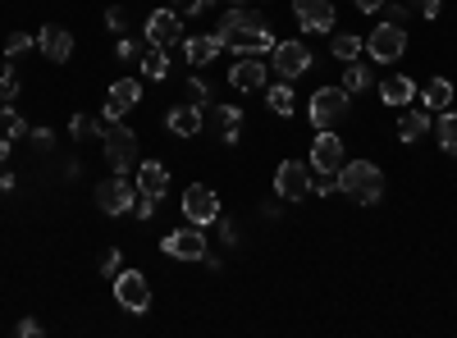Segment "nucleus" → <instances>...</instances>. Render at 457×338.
Listing matches in <instances>:
<instances>
[{"label": "nucleus", "instance_id": "nucleus-45", "mask_svg": "<svg viewBox=\"0 0 457 338\" xmlns=\"http://www.w3.org/2000/svg\"><path fill=\"white\" fill-rule=\"evenodd\" d=\"M19 334L23 338H37V334H42V325H37V320H19Z\"/></svg>", "mask_w": 457, "mask_h": 338}, {"label": "nucleus", "instance_id": "nucleus-41", "mask_svg": "<svg viewBox=\"0 0 457 338\" xmlns=\"http://www.w3.org/2000/svg\"><path fill=\"white\" fill-rule=\"evenodd\" d=\"M124 23H129V14H124L120 5H110V10H105V28H110V32H124Z\"/></svg>", "mask_w": 457, "mask_h": 338}, {"label": "nucleus", "instance_id": "nucleus-36", "mask_svg": "<svg viewBox=\"0 0 457 338\" xmlns=\"http://www.w3.org/2000/svg\"><path fill=\"white\" fill-rule=\"evenodd\" d=\"M170 5H174L179 14H206V10L215 5V0H170Z\"/></svg>", "mask_w": 457, "mask_h": 338}, {"label": "nucleus", "instance_id": "nucleus-46", "mask_svg": "<svg viewBox=\"0 0 457 338\" xmlns=\"http://www.w3.org/2000/svg\"><path fill=\"white\" fill-rule=\"evenodd\" d=\"M0 193H14V174L5 165H0Z\"/></svg>", "mask_w": 457, "mask_h": 338}, {"label": "nucleus", "instance_id": "nucleus-14", "mask_svg": "<svg viewBox=\"0 0 457 338\" xmlns=\"http://www.w3.org/2000/svg\"><path fill=\"white\" fill-rule=\"evenodd\" d=\"M293 19L302 32H334V5L329 0H293Z\"/></svg>", "mask_w": 457, "mask_h": 338}, {"label": "nucleus", "instance_id": "nucleus-42", "mask_svg": "<svg viewBox=\"0 0 457 338\" xmlns=\"http://www.w3.org/2000/svg\"><path fill=\"white\" fill-rule=\"evenodd\" d=\"M215 224H220V243L234 247V243H238V224H234V219H215Z\"/></svg>", "mask_w": 457, "mask_h": 338}, {"label": "nucleus", "instance_id": "nucleus-38", "mask_svg": "<svg viewBox=\"0 0 457 338\" xmlns=\"http://www.w3.org/2000/svg\"><path fill=\"white\" fill-rule=\"evenodd\" d=\"M28 137H32L37 152H51V146H55V133L51 128H28Z\"/></svg>", "mask_w": 457, "mask_h": 338}, {"label": "nucleus", "instance_id": "nucleus-3", "mask_svg": "<svg viewBox=\"0 0 457 338\" xmlns=\"http://www.w3.org/2000/svg\"><path fill=\"white\" fill-rule=\"evenodd\" d=\"M348 115H353V96L343 92V83L338 87H316V96H312V124L316 128H334Z\"/></svg>", "mask_w": 457, "mask_h": 338}, {"label": "nucleus", "instance_id": "nucleus-9", "mask_svg": "<svg viewBox=\"0 0 457 338\" xmlns=\"http://www.w3.org/2000/svg\"><path fill=\"white\" fill-rule=\"evenodd\" d=\"M165 256H174V260H206V234H202V224H193L187 219L183 229H174V234H165Z\"/></svg>", "mask_w": 457, "mask_h": 338}, {"label": "nucleus", "instance_id": "nucleus-10", "mask_svg": "<svg viewBox=\"0 0 457 338\" xmlns=\"http://www.w3.org/2000/svg\"><path fill=\"white\" fill-rule=\"evenodd\" d=\"M275 193H279V202H302L312 193V165L307 161H284L275 169Z\"/></svg>", "mask_w": 457, "mask_h": 338}, {"label": "nucleus", "instance_id": "nucleus-30", "mask_svg": "<svg viewBox=\"0 0 457 338\" xmlns=\"http://www.w3.org/2000/svg\"><path fill=\"white\" fill-rule=\"evenodd\" d=\"M32 46H37V37H32V32H19V28H14V32L5 37V55H10V60L23 55V51H32Z\"/></svg>", "mask_w": 457, "mask_h": 338}, {"label": "nucleus", "instance_id": "nucleus-23", "mask_svg": "<svg viewBox=\"0 0 457 338\" xmlns=\"http://www.w3.org/2000/svg\"><path fill=\"white\" fill-rule=\"evenodd\" d=\"M361 51H366V42H361L357 32H338V37H334V46H329V55H334L338 64H353Z\"/></svg>", "mask_w": 457, "mask_h": 338}, {"label": "nucleus", "instance_id": "nucleus-22", "mask_svg": "<svg viewBox=\"0 0 457 338\" xmlns=\"http://www.w3.org/2000/svg\"><path fill=\"white\" fill-rule=\"evenodd\" d=\"M430 128H435V120L426 115V110H407V115L398 120V137H403V142H421Z\"/></svg>", "mask_w": 457, "mask_h": 338}, {"label": "nucleus", "instance_id": "nucleus-13", "mask_svg": "<svg viewBox=\"0 0 457 338\" xmlns=\"http://www.w3.org/2000/svg\"><path fill=\"white\" fill-rule=\"evenodd\" d=\"M270 60H275V73L279 78H302L316 60H312V51L302 46V42H275V51H270Z\"/></svg>", "mask_w": 457, "mask_h": 338}, {"label": "nucleus", "instance_id": "nucleus-48", "mask_svg": "<svg viewBox=\"0 0 457 338\" xmlns=\"http://www.w3.org/2000/svg\"><path fill=\"white\" fill-rule=\"evenodd\" d=\"M234 5H243V0H234Z\"/></svg>", "mask_w": 457, "mask_h": 338}, {"label": "nucleus", "instance_id": "nucleus-40", "mask_svg": "<svg viewBox=\"0 0 457 338\" xmlns=\"http://www.w3.org/2000/svg\"><path fill=\"white\" fill-rule=\"evenodd\" d=\"M156 206H161V197H142V193H137V206H133V215H137V219H151V215H156Z\"/></svg>", "mask_w": 457, "mask_h": 338}, {"label": "nucleus", "instance_id": "nucleus-17", "mask_svg": "<svg viewBox=\"0 0 457 338\" xmlns=\"http://www.w3.org/2000/svg\"><path fill=\"white\" fill-rule=\"evenodd\" d=\"M224 51V42H220V32H202V37H183V60L193 64V69H202V64H211L215 55Z\"/></svg>", "mask_w": 457, "mask_h": 338}, {"label": "nucleus", "instance_id": "nucleus-5", "mask_svg": "<svg viewBox=\"0 0 457 338\" xmlns=\"http://www.w3.org/2000/svg\"><path fill=\"white\" fill-rule=\"evenodd\" d=\"M366 42V55L375 64H394L403 51H407V28H394V23H375L370 37H361Z\"/></svg>", "mask_w": 457, "mask_h": 338}, {"label": "nucleus", "instance_id": "nucleus-20", "mask_svg": "<svg viewBox=\"0 0 457 338\" xmlns=\"http://www.w3.org/2000/svg\"><path fill=\"white\" fill-rule=\"evenodd\" d=\"M165 124H170L174 137H197V133H202V105H193V101L174 105L170 115H165Z\"/></svg>", "mask_w": 457, "mask_h": 338}, {"label": "nucleus", "instance_id": "nucleus-33", "mask_svg": "<svg viewBox=\"0 0 457 338\" xmlns=\"http://www.w3.org/2000/svg\"><path fill=\"white\" fill-rule=\"evenodd\" d=\"M14 96H19V73H14V69L5 64V69H0V101H5V105H10Z\"/></svg>", "mask_w": 457, "mask_h": 338}, {"label": "nucleus", "instance_id": "nucleus-1", "mask_svg": "<svg viewBox=\"0 0 457 338\" xmlns=\"http://www.w3.org/2000/svg\"><path fill=\"white\" fill-rule=\"evenodd\" d=\"M220 42L228 46V51H238V55H261V51H275V32H270V23H265L261 14H252V10H243V5H234L228 14H220Z\"/></svg>", "mask_w": 457, "mask_h": 338}, {"label": "nucleus", "instance_id": "nucleus-29", "mask_svg": "<svg viewBox=\"0 0 457 338\" xmlns=\"http://www.w3.org/2000/svg\"><path fill=\"white\" fill-rule=\"evenodd\" d=\"M142 73H146V78H156V83H161L165 73H170V55H165V51H156V46H151V51L142 55Z\"/></svg>", "mask_w": 457, "mask_h": 338}, {"label": "nucleus", "instance_id": "nucleus-35", "mask_svg": "<svg viewBox=\"0 0 457 338\" xmlns=\"http://www.w3.org/2000/svg\"><path fill=\"white\" fill-rule=\"evenodd\" d=\"M69 133L83 142V137H92V133H105V128H101V124H92L87 115H73V120H69Z\"/></svg>", "mask_w": 457, "mask_h": 338}, {"label": "nucleus", "instance_id": "nucleus-28", "mask_svg": "<svg viewBox=\"0 0 457 338\" xmlns=\"http://www.w3.org/2000/svg\"><path fill=\"white\" fill-rule=\"evenodd\" d=\"M421 101H426L430 110H448V105H453V83H448V78H430V83L421 87Z\"/></svg>", "mask_w": 457, "mask_h": 338}, {"label": "nucleus", "instance_id": "nucleus-16", "mask_svg": "<svg viewBox=\"0 0 457 338\" xmlns=\"http://www.w3.org/2000/svg\"><path fill=\"white\" fill-rule=\"evenodd\" d=\"M37 51H42L51 64H64L73 55V32L60 28V23H46L42 32H37Z\"/></svg>", "mask_w": 457, "mask_h": 338}, {"label": "nucleus", "instance_id": "nucleus-34", "mask_svg": "<svg viewBox=\"0 0 457 338\" xmlns=\"http://www.w3.org/2000/svg\"><path fill=\"white\" fill-rule=\"evenodd\" d=\"M187 101H193V105H211V83L206 78H187Z\"/></svg>", "mask_w": 457, "mask_h": 338}, {"label": "nucleus", "instance_id": "nucleus-4", "mask_svg": "<svg viewBox=\"0 0 457 338\" xmlns=\"http://www.w3.org/2000/svg\"><path fill=\"white\" fill-rule=\"evenodd\" d=\"M101 146H105V161L114 165V174H129V169L137 165V133H133V128H124V124H105Z\"/></svg>", "mask_w": 457, "mask_h": 338}, {"label": "nucleus", "instance_id": "nucleus-24", "mask_svg": "<svg viewBox=\"0 0 457 338\" xmlns=\"http://www.w3.org/2000/svg\"><path fill=\"white\" fill-rule=\"evenodd\" d=\"M435 137H439V146L448 156H457V115H453V105L448 110H439V120H435Z\"/></svg>", "mask_w": 457, "mask_h": 338}, {"label": "nucleus", "instance_id": "nucleus-32", "mask_svg": "<svg viewBox=\"0 0 457 338\" xmlns=\"http://www.w3.org/2000/svg\"><path fill=\"white\" fill-rule=\"evenodd\" d=\"M120 270H124V256H120V247H105V251H101V275H105V279H114Z\"/></svg>", "mask_w": 457, "mask_h": 338}, {"label": "nucleus", "instance_id": "nucleus-18", "mask_svg": "<svg viewBox=\"0 0 457 338\" xmlns=\"http://www.w3.org/2000/svg\"><path fill=\"white\" fill-rule=\"evenodd\" d=\"M228 87H238V92H261L265 87V64L256 55H243L234 69H228Z\"/></svg>", "mask_w": 457, "mask_h": 338}, {"label": "nucleus", "instance_id": "nucleus-31", "mask_svg": "<svg viewBox=\"0 0 457 338\" xmlns=\"http://www.w3.org/2000/svg\"><path fill=\"white\" fill-rule=\"evenodd\" d=\"M0 120H5V133H10V142L28 133V120L19 115V110H14V105H5V110H0Z\"/></svg>", "mask_w": 457, "mask_h": 338}, {"label": "nucleus", "instance_id": "nucleus-7", "mask_svg": "<svg viewBox=\"0 0 457 338\" xmlns=\"http://www.w3.org/2000/svg\"><path fill=\"white\" fill-rule=\"evenodd\" d=\"M183 42V14L170 5V10H156V14H146V46H156V51H170Z\"/></svg>", "mask_w": 457, "mask_h": 338}, {"label": "nucleus", "instance_id": "nucleus-19", "mask_svg": "<svg viewBox=\"0 0 457 338\" xmlns=\"http://www.w3.org/2000/svg\"><path fill=\"white\" fill-rule=\"evenodd\" d=\"M137 193L142 197H165L170 193V169L161 161H137Z\"/></svg>", "mask_w": 457, "mask_h": 338}, {"label": "nucleus", "instance_id": "nucleus-8", "mask_svg": "<svg viewBox=\"0 0 457 338\" xmlns=\"http://www.w3.org/2000/svg\"><path fill=\"white\" fill-rule=\"evenodd\" d=\"M96 206H101L105 215H129V210L137 206V187H133L124 174H114V178L96 183Z\"/></svg>", "mask_w": 457, "mask_h": 338}, {"label": "nucleus", "instance_id": "nucleus-27", "mask_svg": "<svg viewBox=\"0 0 457 338\" xmlns=\"http://www.w3.org/2000/svg\"><path fill=\"white\" fill-rule=\"evenodd\" d=\"M215 120H220V137L234 146L238 142V124H243V110L238 105H215Z\"/></svg>", "mask_w": 457, "mask_h": 338}, {"label": "nucleus", "instance_id": "nucleus-21", "mask_svg": "<svg viewBox=\"0 0 457 338\" xmlns=\"http://www.w3.org/2000/svg\"><path fill=\"white\" fill-rule=\"evenodd\" d=\"M416 92H421V87H416V83L407 78V73H394V78L379 83V101H385V105H411V96H416Z\"/></svg>", "mask_w": 457, "mask_h": 338}, {"label": "nucleus", "instance_id": "nucleus-37", "mask_svg": "<svg viewBox=\"0 0 457 338\" xmlns=\"http://www.w3.org/2000/svg\"><path fill=\"white\" fill-rule=\"evenodd\" d=\"M407 10L421 19H439V0H407Z\"/></svg>", "mask_w": 457, "mask_h": 338}, {"label": "nucleus", "instance_id": "nucleus-11", "mask_svg": "<svg viewBox=\"0 0 457 338\" xmlns=\"http://www.w3.org/2000/svg\"><path fill=\"white\" fill-rule=\"evenodd\" d=\"M183 215L206 229V224H215V219H220V197L211 193L206 183H187V193H183Z\"/></svg>", "mask_w": 457, "mask_h": 338}, {"label": "nucleus", "instance_id": "nucleus-15", "mask_svg": "<svg viewBox=\"0 0 457 338\" xmlns=\"http://www.w3.org/2000/svg\"><path fill=\"white\" fill-rule=\"evenodd\" d=\"M338 161H343V137L334 128H320L316 142H312V169L316 174H338Z\"/></svg>", "mask_w": 457, "mask_h": 338}, {"label": "nucleus", "instance_id": "nucleus-26", "mask_svg": "<svg viewBox=\"0 0 457 338\" xmlns=\"http://www.w3.org/2000/svg\"><path fill=\"white\" fill-rule=\"evenodd\" d=\"M370 78H375V73H370V64L353 60L348 69H343V92H348V96H357V92H366V87H370Z\"/></svg>", "mask_w": 457, "mask_h": 338}, {"label": "nucleus", "instance_id": "nucleus-25", "mask_svg": "<svg viewBox=\"0 0 457 338\" xmlns=\"http://www.w3.org/2000/svg\"><path fill=\"white\" fill-rule=\"evenodd\" d=\"M265 105H270L279 120H288V115H293V105H297V101H293V87H284V83H265Z\"/></svg>", "mask_w": 457, "mask_h": 338}, {"label": "nucleus", "instance_id": "nucleus-39", "mask_svg": "<svg viewBox=\"0 0 457 338\" xmlns=\"http://www.w3.org/2000/svg\"><path fill=\"white\" fill-rule=\"evenodd\" d=\"M379 14H385V23H394V28H407V5H385V10H379Z\"/></svg>", "mask_w": 457, "mask_h": 338}, {"label": "nucleus", "instance_id": "nucleus-44", "mask_svg": "<svg viewBox=\"0 0 457 338\" xmlns=\"http://www.w3.org/2000/svg\"><path fill=\"white\" fill-rule=\"evenodd\" d=\"M114 55H120V60H133V55H137V46H133V42H124V37H120V46H114Z\"/></svg>", "mask_w": 457, "mask_h": 338}, {"label": "nucleus", "instance_id": "nucleus-12", "mask_svg": "<svg viewBox=\"0 0 457 338\" xmlns=\"http://www.w3.org/2000/svg\"><path fill=\"white\" fill-rule=\"evenodd\" d=\"M137 101H142V83H137V78H120V83H114V87L105 92V110H101V120H105V124H120Z\"/></svg>", "mask_w": 457, "mask_h": 338}, {"label": "nucleus", "instance_id": "nucleus-47", "mask_svg": "<svg viewBox=\"0 0 457 338\" xmlns=\"http://www.w3.org/2000/svg\"><path fill=\"white\" fill-rule=\"evenodd\" d=\"M10 161V137H0V165Z\"/></svg>", "mask_w": 457, "mask_h": 338}, {"label": "nucleus", "instance_id": "nucleus-6", "mask_svg": "<svg viewBox=\"0 0 457 338\" xmlns=\"http://www.w3.org/2000/svg\"><path fill=\"white\" fill-rule=\"evenodd\" d=\"M110 284H114V302H120L129 316H142L151 307V284H146L142 270H120Z\"/></svg>", "mask_w": 457, "mask_h": 338}, {"label": "nucleus", "instance_id": "nucleus-43", "mask_svg": "<svg viewBox=\"0 0 457 338\" xmlns=\"http://www.w3.org/2000/svg\"><path fill=\"white\" fill-rule=\"evenodd\" d=\"M353 5H357L361 14H379V10H385V0H353Z\"/></svg>", "mask_w": 457, "mask_h": 338}, {"label": "nucleus", "instance_id": "nucleus-2", "mask_svg": "<svg viewBox=\"0 0 457 338\" xmlns=\"http://www.w3.org/2000/svg\"><path fill=\"white\" fill-rule=\"evenodd\" d=\"M334 178H338V193L353 197V202H361V206H370V202L385 197V174H379L375 161H348V165H338Z\"/></svg>", "mask_w": 457, "mask_h": 338}]
</instances>
